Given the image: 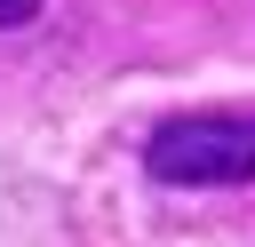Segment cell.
<instances>
[{"label": "cell", "mask_w": 255, "mask_h": 247, "mask_svg": "<svg viewBox=\"0 0 255 247\" xmlns=\"http://www.w3.org/2000/svg\"><path fill=\"white\" fill-rule=\"evenodd\" d=\"M143 175L167 191L255 183V112H167L143 127Z\"/></svg>", "instance_id": "cell-1"}, {"label": "cell", "mask_w": 255, "mask_h": 247, "mask_svg": "<svg viewBox=\"0 0 255 247\" xmlns=\"http://www.w3.org/2000/svg\"><path fill=\"white\" fill-rule=\"evenodd\" d=\"M40 16V0H0V32H16V24H32Z\"/></svg>", "instance_id": "cell-2"}]
</instances>
